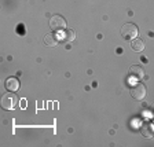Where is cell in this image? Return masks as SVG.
I'll list each match as a JSON object with an SVG mask.
<instances>
[{"instance_id":"cell-10","label":"cell","mask_w":154,"mask_h":147,"mask_svg":"<svg viewBox=\"0 0 154 147\" xmlns=\"http://www.w3.org/2000/svg\"><path fill=\"white\" fill-rule=\"evenodd\" d=\"M74 38H76V33H74V30H72V29H67V30H65V32L62 33V40H63V41L70 43V41H73Z\"/></svg>"},{"instance_id":"cell-5","label":"cell","mask_w":154,"mask_h":147,"mask_svg":"<svg viewBox=\"0 0 154 147\" xmlns=\"http://www.w3.org/2000/svg\"><path fill=\"white\" fill-rule=\"evenodd\" d=\"M59 36L57 35V33H48V35H45L44 37V44L48 45V47H55V45L59 43Z\"/></svg>"},{"instance_id":"cell-3","label":"cell","mask_w":154,"mask_h":147,"mask_svg":"<svg viewBox=\"0 0 154 147\" xmlns=\"http://www.w3.org/2000/svg\"><path fill=\"white\" fill-rule=\"evenodd\" d=\"M50 26H51V29L55 30V32L63 30V29L66 28V19L62 15H54L50 19Z\"/></svg>"},{"instance_id":"cell-13","label":"cell","mask_w":154,"mask_h":147,"mask_svg":"<svg viewBox=\"0 0 154 147\" xmlns=\"http://www.w3.org/2000/svg\"><path fill=\"white\" fill-rule=\"evenodd\" d=\"M21 107H22V109L26 107V100H22V102H21Z\"/></svg>"},{"instance_id":"cell-4","label":"cell","mask_w":154,"mask_h":147,"mask_svg":"<svg viewBox=\"0 0 154 147\" xmlns=\"http://www.w3.org/2000/svg\"><path fill=\"white\" fill-rule=\"evenodd\" d=\"M131 96L135 100L144 99V96H146V87H144V84H140V83L135 84L131 88Z\"/></svg>"},{"instance_id":"cell-1","label":"cell","mask_w":154,"mask_h":147,"mask_svg":"<svg viewBox=\"0 0 154 147\" xmlns=\"http://www.w3.org/2000/svg\"><path fill=\"white\" fill-rule=\"evenodd\" d=\"M18 100H19L18 96L14 92L8 91L7 93H4V95L2 96V107H3L4 110H13V109H15V106L18 105Z\"/></svg>"},{"instance_id":"cell-12","label":"cell","mask_w":154,"mask_h":147,"mask_svg":"<svg viewBox=\"0 0 154 147\" xmlns=\"http://www.w3.org/2000/svg\"><path fill=\"white\" fill-rule=\"evenodd\" d=\"M150 112H151V115H153V117H154V103L150 106Z\"/></svg>"},{"instance_id":"cell-6","label":"cell","mask_w":154,"mask_h":147,"mask_svg":"<svg viewBox=\"0 0 154 147\" xmlns=\"http://www.w3.org/2000/svg\"><path fill=\"white\" fill-rule=\"evenodd\" d=\"M4 85H6V88L8 91L15 92V91L19 88V81H18V78H15V77H8L6 80V83H4Z\"/></svg>"},{"instance_id":"cell-11","label":"cell","mask_w":154,"mask_h":147,"mask_svg":"<svg viewBox=\"0 0 154 147\" xmlns=\"http://www.w3.org/2000/svg\"><path fill=\"white\" fill-rule=\"evenodd\" d=\"M18 35L19 36H23V35H25V28H23L22 25L18 26Z\"/></svg>"},{"instance_id":"cell-7","label":"cell","mask_w":154,"mask_h":147,"mask_svg":"<svg viewBox=\"0 0 154 147\" xmlns=\"http://www.w3.org/2000/svg\"><path fill=\"white\" fill-rule=\"evenodd\" d=\"M129 74L135 78H142L144 76V69L140 66V65H132L129 67Z\"/></svg>"},{"instance_id":"cell-8","label":"cell","mask_w":154,"mask_h":147,"mask_svg":"<svg viewBox=\"0 0 154 147\" xmlns=\"http://www.w3.org/2000/svg\"><path fill=\"white\" fill-rule=\"evenodd\" d=\"M131 48L136 52H140L144 50V43L140 38H134V40H131Z\"/></svg>"},{"instance_id":"cell-2","label":"cell","mask_w":154,"mask_h":147,"mask_svg":"<svg viewBox=\"0 0 154 147\" xmlns=\"http://www.w3.org/2000/svg\"><path fill=\"white\" fill-rule=\"evenodd\" d=\"M121 35H122V37L127 38V40H134V38H136V36H138V26L131 22L125 23L121 28Z\"/></svg>"},{"instance_id":"cell-9","label":"cell","mask_w":154,"mask_h":147,"mask_svg":"<svg viewBox=\"0 0 154 147\" xmlns=\"http://www.w3.org/2000/svg\"><path fill=\"white\" fill-rule=\"evenodd\" d=\"M140 132L143 136H146V138H150V136H153V127H151V124H149V122H143L140 127Z\"/></svg>"}]
</instances>
